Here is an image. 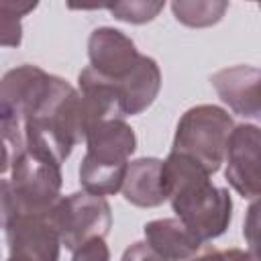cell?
<instances>
[{"mask_svg":"<svg viewBox=\"0 0 261 261\" xmlns=\"http://www.w3.org/2000/svg\"><path fill=\"white\" fill-rule=\"evenodd\" d=\"M6 261H59L61 241L49 214H18L6 226Z\"/></svg>","mask_w":261,"mask_h":261,"instance_id":"9","label":"cell"},{"mask_svg":"<svg viewBox=\"0 0 261 261\" xmlns=\"http://www.w3.org/2000/svg\"><path fill=\"white\" fill-rule=\"evenodd\" d=\"M120 261H165V259L157 255L145 241H137L122 253Z\"/></svg>","mask_w":261,"mask_h":261,"instance_id":"20","label":"cell"},{"mask_svg":"<svg viewBox=\"0 0 261 261\" xmlns=\"http://www.w3.org/2000/svg\"><path fill=\"white\" fill-rule=\"evenodd\" d=\"M49 220L65 249L75 251L92 239H104L112 226V210L106 198L90 192H73L59 198Z\"/></svg>","mask_w":261,"mask_h":261,"instance_id":"7","label":"cell"},{"mask_svg":"<svg viewBox=\"0 0 261 261\" xmlns=\"http://www.w3.org/2000/svg\"><path fill=\"white\" fill-rule=\"evenodd\" d=\"M10 167V153H8V143L4 141L2 133H0V175Z\"/></svg>","mask_w":261,"mask_h":261,"instance_id":"21","label":"cell"},{"mask_svg":"<svg viewBox=\"0 0 261 261\" xmlns=\"http://www.w3.org/2000/svg\"><path fill=\"white\" fill-rule=\"evenodd\" d=\"M110 84L116 90L122 116H135L155 102L161 90V69L153 57L141 55L137 65L122 80Z\"/></svg>","mask_w":261,"mask_h":261,"instance_id":"12","label":"cell"},{"mask_svg":"<svg viewBox=\"0 0 261 261\" xmlns=\"http://www.w3.org/2000/svg\"><path fill=\"white\" fill-rule=\"evenodd\" d=\"M88 151L80 163V184L94 196L120 192L128 157L137 149V135L124 118H106L86 133Z\"/></svg>","mask_w":261,"mask_h":261,"instance_id":"3","label":"cell"},{"mask_svg":"<svg viewBox=\"0 0 261 261\" xmlns=\"http://www.w3.org/2000/svg\"><path fill=\"white\" fill-rule=\"evenodd\" d=\"M234 122L232 116L214 104H198L186 110L175 126L173 153L194 159L212 175L224 161V149Z\"/></svg>","mask_w":261,"mask_h":261,"instance_id":"4","label":"cell"},{"mask_svg":"<svg viewBox=\"0 0 261 261\" xmlns=\"http://www.w3.org/2000/svg\"><path fill=\"white\" fill-rule=\"evenodd\" d=\"M71 261H110V251L104 239H92L73 251Z\"/></svg>","mask_w":261,"mask_h":261,"instance_id":"18","label":"cell"},{"mask_svg":"<svg viewBox=\"0 0 261 261\" xmlns=\"http://www.w3.org/2000/svg\"><path fill=\"white\" fill-rule=\"evenodd\" d=\"M88 57L90 67L110 80H122L139 61L141 53L137 51V45L130 37H126L122 31L112 27H100L94 29L88 39Z\"/></svg>","mask_w":261,"mask_h":261,"instance_id":"10","label":"cell"},{"mask_svg":"<svg viewBox=\"0 0 261 261\" xmlns=\"http://www.w3.org/2000/svg\"><path fill=\"white\" fill-rule=\"evenodd\" d=\"M51 73L37 65H18L0 77V133L12 155L24 151L29 118L45 94Z\"/></svg>","mask_w":261,"mask_h":261,"instance_id":"5","label":"cell"},{"mask_svg":"<svg viewBox=\"0 0 261 261\" xmlns=\"http://www.w3.org/2000/svg\"><path fill=\"white\" fill-rule=\"evenodd\" d=\"M10 171V188L18 214H49L61 198V165L24 149L12 155Z\"/></svg>","mask_w":261,"mask_h":261,"instance_id":"6","label":"cell"},{"mask_svg":"<svg viewBox=\"0 0 261 261\" xmlns=\"http://www.w3.org/2000/svg\"><path fill=\"white\" fill-rule=\"evenodd\" d=\"M165 2H151V0H130V2H116L106 6L110 14L116 20L130 22V24H143L153 20L161 10Z\"/></svg>","mask_w":261,"mask_h":261,"instance_id":"17","label":"cell"},{"mask_svg":"<svg viewBox=\"0 0 261 261\" xmlns=\"http://www.w3.org/2000/svg\"><path fill=\"white\" fill-rule=\"evenodd\" d=\"M161 188L175 218L202 243L218 239L232 220V200L226 188L210 181V175L194 159L169 153L161 161Z\"/></svg>","mask_w":261,"mask_h":261,"instance_id":"1","label":"cell"},{"mask_svg":"<svg viewBox=\"0 0 261 261\" xmlns=\"http://www.w3.org/2000/svg\"><path fill=\"white\" fill-rule=\"evenodd\" d=\"M84 135L82 100L77 90L63 77L51 75L45 94L29 118L24 149L61 165Z\"/></svg>","mask_w":261,"mask_h":261,"instance_id":"2","label":"cell"},{"mask_svg":"<svg viewBox=\"0 0 261 261\" xmlns=\"http://www.w3.org/2000/svg\"><path fill=\"white\" fill-rule=\"evenodd\" d=\"M37 4L0 2V47H18L22 41V16L33 12Z\"/></svg>","mask_w":261,"mask_h":261,"instance_id":"16","label":"cell"},{"mask_svg":"<svg viewBox=\"0 0 261 261\" xmlns=\"http://www.w3.org/2000/svg\"><path fill=\"white\" fill-rule=\"evenodd\" d=\"M171 10L173 16L186 24V27H194V29H202V27H212L216 22H220V18L224 16V12L228 10V2L222 0H175L171 2Z\"/></svg>","mask_w":261,"mask_h":261,"instance_id":"15","label":"cell"},{"mask_svg":"<svg viewBox=\"0 0 261 261\" xmlns=\"http://www.w3.org/2000/svg\"><path fill=\"white\" fill-rule=\"evenodd\" d=\"M122 196L139 208H155L165 202L161 188V159L141 157L128 163L122 179Z\"/></svg>","mask_w":261,"mask_h":261,"instance_id":"14","label":"cell"},{"mask_svg":"<svg viewBox=\"0 0 261 261\" xmlns=\"http://www.w3.org/2000/svg\"><path fill=\"white\" fill-rule=\"evenodd\" d=\"M145 243L165 261H188L202 249V241L179 218H159L143 226Z\"/></svg>","mask_w":261,"mask_h":261,"instance_id":"13","label":"cell"},{"mask_svg":"<svg viewBox=\"0 0 261 261\" xmlns=\"http://www.w3.org/2000/svg\"><path fill=\"white\" fill-rule=\"evenodd\" d=\"M218 98L234 112L247 118H259V82L261 71L253 65H232L210 77Z\"/></svg>","mask_w":261,"mask_h":261,"instance_id":"11","label":"cell"},{"mask_svg":"<svg viewBox=\"0 0 261 261\" xmlns=\"http://www.w3.org/2000/svg\"><path fill=\"white\" fill-rule=\"evenodd\" d=\"M18 216L16 200L8 179H0V228H6Z\"/></svg>","mask_w":261,"mask_h":261,"instance_id":"19","label":"cell"},{"mask_svg":"<svg viewBox=\"0 0 261 261\" xmlns=\"http://www.w3.org/2000/svg\"><path fill=\"white\" fill-rule=\"evenodd\" d=\"M259 126L257 124H234L226 149H224V177L243 198L259 196Z\"/></svg>","mask_w":261,"mask_h":261,"instance_id":"8","label":"cell"}]
</instances>
